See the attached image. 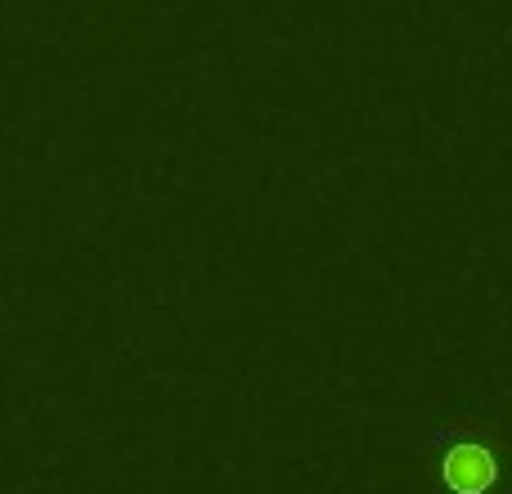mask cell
Listing matches in <instances>:
<instances>
[{
    "mask_svg": "<svg viewBox=\"0 0 512 494\" xmlns=\"http://www.w3.org/2000/svg\"><path fill=\"white\" fill-rule=\"evenodd\" d=\"M495 454L486 450V445H450V450L441 454V481L445 486H454V494H486L495 486Z\"/></svg>",
    "mask_w": 512,
    "mask_h": 494,
    "instance_id": "cell-1",
    "label": "cell"
}]
</instances>
